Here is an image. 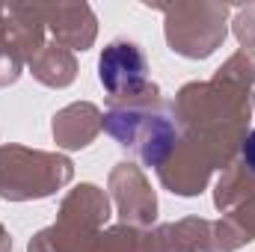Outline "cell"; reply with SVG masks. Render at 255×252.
<instances>
[{
	"label": "cell",
	"mask_w": 255,
	"mask_h": 252,
	"mask_svg": "<svg viewBox=\"0 0 255 252\" xmlns=\"http://www.w3.org/2000/svg\"><path fill=\"white\" fill-rule=\"evenodd\" d=\"M98 80L110 95H128L145 86V57L133 42H110L98 60Z\"/></svg>",
	"instance_id": "6da1fadb"
},
{
	"label": "cell",
	"mask_w": 255,
	"mask_h": 252,
	"mask_svg": "<svg viewBox=\"0 0 255 252\" xmlns=\"http://www.w3.org/2000/svg\"><path fill=\"white\" fill-rule=\"evenodd\" d=\"M244 157H247V163L253 166V172H255V133L247 139V145H244Z\"/></svg>",
	"instance_id": "7a4b0ae2"
}]
</instances>
